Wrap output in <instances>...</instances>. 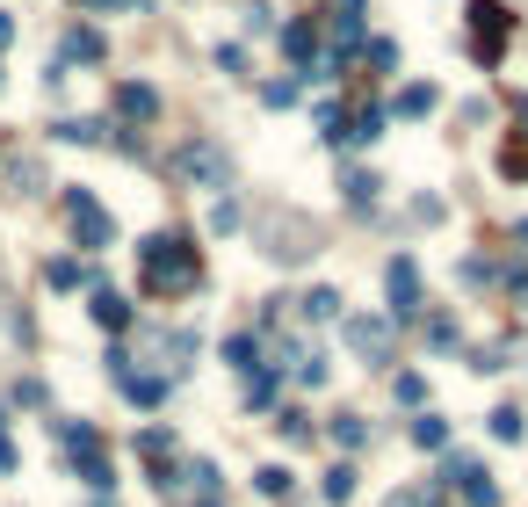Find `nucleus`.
<instances>
[{
  "instance_id": "1",
  "label": "nucleus",
  "mask_w": 528,
  "mask_h": 507,
  "mask_svg": "<svg viewBox=\"0 0 528 507\" xmlns=\"http://www.w3.org/2000/svg\"><path fill=\"white\" fill-rule=\"evenodd\" d=\"M138 261H145V283H152V290L196 283V247H181L174 232H160V240H145V247H138Z\"/></svg>"
},
{
  "instance_id": "2",
  "label": "nucleus",
  "mask_w": 528,
  "mask_h": 507,
  "mask_svg": "<svg viewBox=\"0 0 528 507\" xmlns=\"http://www.w3.org/2000/svg\"><path fill=\"white\" fill-rule=\"evenodd\" d=\"M66 218H73V232H80V247H109V240H116L109 211H102V203L87 196V189H73V196H66Z\"/></svg>"
},
{
  "instance_id": "3",
  "label": "nucleus",
  "mask_w": 528,
  "mask_h": 507,
  "mask_svg": "<svg viewBox=\"0 0 528 507\" xmlns=\"http://www.w3.org/2000/svg\"><path fill=\"white\" fill-rule=\"evenodd\" d=\"M384 276H391V312L413 319V312H420V268H413V254H398Z\"/></svg>"
},
{
  "instance_id": "4",
  "label": "nucleus",
  "mask_w": 528,
  "mask_h": 507,
  "mask_svg": "<svg viewBox=\"0 0 528 507\" xmlns=\"http://www.w3.org/2000/svg\"><path fill=\"white\" fill-rule=\"evenodd\" d=\"M348 341H355L362 355H377V363H384V355H391V326H384V319H355Z\"/></svg>"
},
{
  "instance_id": "5",
  "label": "nucleus",
  "mask_w": 528,
  "mask_h": 507,
  "mask_svg": "<svg viewBox=\"0 0 528 507\" xmlns=\"http://www.w3.org/2000/svg\"><path fill=\"white\" fill-rule=\"evenodd\" d=\"M181 167L203 174V182H225V153L217 145H181Z\"/></svg>"
},
{
  "instance_id": "6",
  "label": "nucleus",
  "mask_w": 528,
  "mask_h": 507,
  "mask_svg": "<svg viewBox=\"0 0 528 507\" xmlns=\"http://www.w3.org/2000/svg\"><path fill=\"white\" fill-rule=\"evenodd\" d=\"M116 109H123V116H152V109H160V95L131 80V87H116Z\"/></svg>"
},
{
  "instance_id": "7",
  "label": "nucleus",
  "mask_w": 528,
  "mask_h": 507,
  "mask_svg": "<svg viewBox=\"0 0 528 507\" xmlns=\"http://www.w3.org/2000/svg\"><path fill=\"white\" fill-rule=\"evenodd\" d=\"M283 44H290V58H319V29H312V22H290Z\"/></svg>"
},
{
  "instance_id": "8",
  "label": "nucleus",
  "mask_w": 528,
  "mask_h": 507,
  "mask_svg": "<svg viewBox=\"0 0 528 507\" xmlns=\"http://www.w3.org/2000/svg\"><path fill=\"white\" fill-rule=\"evenodd\" d=\"M413 442H420V450H442V442H449V421H434V413H420V421H413Z\"/></svg>"
},
{
  "instance_id": "9",
  "label": "nucleus",
  "mask_w": 528,
  "mask_h": 507,
  "mask_svg": "<svg viewBox=\"0 0 528 507\" xmlns=\"http://www.w3.org/2000/svg\"><path fill=\"white\" fill-rule=\"evenodd\" d=\"M95 319H102V326H131V305H123L116 290H102V297H95Z\"/></svg>"
},
{
  "instance_id": "10",
  "label": "nucleus",
  "mask_w": 528,
  "mask_h": 507,
  "mask_svg": "<svg viewBox=\"0 0 528 507\" xmlns=\"http://www.w3.org/2000/svg\"><path fill=\"white\" fill-rule=\"evenodd\" d=\"M471 15H478V29H485V37H500V29H507V8H500V0H478Z\"/></svg>"
},
{
  "instance_id": "11",
  "label": "nucleus",
  "mask_w": 528,
  "mask_h": 507,
  "mask_svg": "<svg viewBox=\"0 0 528 507\" xmlns=\"http://www.w3.org/2000/svg\"><path fill=\"white\" fill-rule=\"evenodd\" d=\"M434 109V87H406V95H398V116H427Z\"/></svg>"
},
{
  "instance_id": "12",
  "label": "nucleus",
  "mask_w": 528,
  "mask_h": 507,
  "mask_svg": "<svg viewBox=\"0 0 528 507\" xmlns=\"http://www.w3.org/2000/svg\"><path fill=\"white\" fill-rule=\"evenodd\" d=\"M362 435H369V428L355 421V413H340V428H333V442H340V450H362Z\"/></svg>"
},
{
  "instance_id": "13",
  "label": "nucleus",
  "mask_w": 528,
  "mask_h": 507,
  "mask_svg": "<svg viewBox=\"0 0 528 507\" xmlns=\"http://www.w3.org/2000/svg\"><path fill=\"white\" fill-rule=\"evenodd\" d=\"M348 493H355V471L333 464V471H326V500H348Z\"/></svg>"
},
{
  "instance_id": "14",
  "label": "nucleus",
  "mask_w": 528,
  "mask_h": 507,
  "mask_svg": "<svg viewBox=\"0 0 528 507\" xmlns=\"http://www.w3.org/2000/svg\"><path fill=\"white\" fill-rule=\"evenodd\" d=\"M348 203H377V174L355 167V174H348Z\"/></svg>"
},
{
  "instance_id": "15",
  "label": "nucleus",
  "mask_w": 528,
  "mask_h": 507,
  "mask_svg": "<svg viewBox=\"0 0 528 507\" xmlns=\"http://www.w3.org/2000/svg\"><path fill=\"white\" fill-rule=\"evenodd\" d=\"M333 312H340L333 290H312V297H304V319H333Z\"/></svg>"
},
{
  "instance_id": "16",
  "label": "nucleus",
  "mask_w": 528,
  "mask_h": 507,
  "mask_svg": "<svg viewBox=\"0 0 528 507\" xmlns=\"http://www.w3.org/2000/svg\"><path fill=\"white\" fill-rule=\"evenodd\" d=\"M225 355H232V363H239V370H254V363H261V348H254V341H246V334H232V341H225Z\"/></svg>"
},
{
  "instance_id": "17",
  "label": "nucleus",
  "mask_w": 528,
  "mask_h": 507,
  "mask_svg": "<svg viewBox=\"0 0 528 507\" xmlns=\"http://www.w3.org/2000/svg\"><path fill=\"white\" fill-rule=\"evenodd\" d=\"M66 51H73V58H102V37H95V29H73Z\"/></svg>"
},
{
  "instance_id": "18",
  "label": "nucleus",
  "mask_w": 528,
  "mask_h": 507,
  "mask_svg": "<svg viewBox=\"0 0 528 507\" xmlns=\"http://www.w3.org/2000/svg\"><path fill=\"white\" fill-rule=\"evenodd\" d=\"M492 435H500V442H521V413L500 406V413H492Z\"/></svg>"
},
{
  "instance_id": "19",
  "label": "nucleus",
  "mask_w": 528,
  "mask_h": 507,
  "mask_svg": "<svg viewBox=\"0 0 528 507\" xmlns=\"http://www.w3.org/2000/svg\"><path fill=\"white\" fill-rule=\"evenodd\" d=\"M254 486H261V493H290V471L268 464V471H254Z\"/></svg>"
},
{
  "instance_id": "20",
  "label": "nucleus",
  "mask_w": 528,
  "mask_h": 507,
  "mask_svg": "<svg viewBox=\"0 0 528 507\" xmlns=\"http://www.w3.org/2000/svg\"><path fill=\"white\" fill-rule=\"evenodd\" d=\"M521 240H528V218H521Z\"/></svg>"
},
{
  "instance_id": "21",
  "label": "nucleus",
  "mask_w": 528,
  "mask_h": 507,
  "mask_svg": "<svg viewBox=\"0 0 528 507\" xmlns=\"http://www.w3.org/2000/svg\"><path fill=\"white\" fill-rule=\"evenodd\" d=\"M203 507H217V500H203Z\"/></svg>"
}]
</instances>
